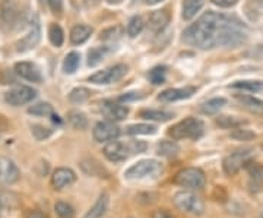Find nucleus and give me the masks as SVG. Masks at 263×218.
Wrapping results in <instances>:
<instances>
[{"label": "nucleus", "mask_w": 263, "mask_h": 218, "mask_svg": "<svg viewBox=\"0 0 263 218\" xmlns=\"http://www.w3.org/2000/svg\"><path fill=\"white\" fill-rule=\"evenodd\" d=\"M231 88L256 93V91H262L263 82L262 81H238V82L233 84V85H231Z\"/></svg>", "instance_id": "obj_31"}, {"label": "nucleus", "mask_w": 263, "mask_h": 218, "mask_svg": "<svg viewBox=\"0 0 263 218\" xmlns=\"http://www.w3.org/2000/svg\"><path fill=\"white\" fill-rule=\"evenodd\" d=\"M205 0H184L183 2V18L190 21L196 16V13L203 8Z\"/></svg>", "instance_id": "obj_23"}, {"label": "nucleus", "mask_w": 263, "mask_h": 218, "mask_svg": "<svg viewBox=\"0 0 263 218\" xmlns=\"http://www.w3.org/2000/svg\"><path fill=\"white\" fill-rule=\"evenodd\" d=\"M40 38H41V31H40V25L35 22V24H32V27L29 28V31L27 32V35H24V37L21 38L18 43H16V51H19V53H25V51L32 50V48L38 44Z\"/></svg>", "instance_id": "obj_14"}, {"label": "nucleus", "mask_w": 263, "mask_h": 218, "mask_svg": "<svg viewBox=\"0 0 263 218\" xmlns=\"http://www.w3.org/2000/svg\"><path fill=\"white\" fill-rule=\"evenodd\" d=\"M28 113L38 117H47V116H54V108L50 103H37L29 107Z\"/></svg>", "instance_id": "obj_27"}, {"label": "nucleus", "mask_w": 263, "mask_h": 218, "mask_svg": "<svg viewBox=\"0 0 263 218\" xmlns=\"http://www.w3.org/2000/svg\"><path fill=\"white\" fill-rule=\"evenodd\" d=\"M19 18L16 0H2L0 3V22L5 28H12Z\"/></svg>", "instance_id": "obj_10"}, {"label": "nucleus", "mask_w": 263, "mask_h": 218, "mask_svg": "<svg viewBox=\"0 0 263 218\" xmlns=\"http://www.w3.org/2000/svg\"><path fill=\"white\" fill-rule=\"evenodd\" d=\"M31 129H32V133H34V136L37 138L38 141H44V139H47L48 136H51V133H53L51 129L44 128V126H40V124H34Z\"/></svg>", "instance_id": "obj_40"}, {"label": "nucleus", "mask_w": 263, "mask_h": 218, "mask_svg": "<svg viewBox=\"0 0 263 218\" xmlns=\"http://www.w3.org/2000/svg\"><path fill=\"white\" fill-rule=\"evenodd\" d=\"M250 148H245V150H237V151L228 154L224 161H222V167L224 171L228 176H235L238 171L241 170L246 166V162L249 161V157H250Z\"/></svg>", "instance_id": "obj_6"}, {"label": "nucleus", "mask_w": 263, "mask_h": 218, "mask_svg": "<svg viewBox=\"0 0 263 218\" xmlns=\"http://www.w3.org/2000/svg\"><path fill=\"white\" fill-rule=\"evenodd\" d=\"M247 171H249V174L252 176V179L254 180H262L263 179V167L262 166H259L257 162H250L247 161L245 166Z\"/></svg>", "instance_id": "obj_39"}, {"label": "nucleus", "mask_w": 263, "mask_h": 218, "mask_svg": "<svg viewBox=\"0 0 263 218\" xmlns=\"http://www.w3.org/2000/svg\"><path fill=\"white\" fill-rule=\"evenodd\" d=\"M79 60H81V56L79 53L76 51H72L66 56L65 62H63V70L66 74H73L78 66H79Z\"/></svg>", "instance_id": "obj_33"}, {"label": "nucleus", "mask_w": 263, "mask_h": 218, "mask_svg": "<svg viewBox=\"0 0 263 218\" xmlns=\"http://www.w3.org/2000/svg\"><path fill=\"white\" fill-rule=\"evenodd\" d=\"M47 5L54 15H62V12H63V2L62 0H47Z\"/></svg>", "instance_id": "obj_42"}, {"label": "nucleus", "mask_w": 263, "mask_h": 218, "mask_svg": "<svg viewBox=\"0 0 263 218\" xmlns=\"http://www.w3.org/2000/svg\"><path fill=\"white\" fill-rule=\"evenodd\" d=\"M237 101H240V104L243 105L245 108H247L249 112H252L254 114H263V101L259 98H254L252 95H235Z\"/></svg>", "instance_id": "obj_21"}, {"label": "nucleus", "mask_w": 263, "mask_h": 218, "mask_svg": "<svg viewBox=\"0 0 263 218\" xmlns=\"http://www.w3.org/2000/svg\"><path fill=\"white\" fill-rule=\"evenodd\" d=\"M136 98H141V95L138 94V93H127L126 95H122L119 100H120V101H133V100H136Z\"/></svg>", "instance_id": "obj_45"}, {"label": "nucleus", "mask_w": 263, "mask_h": 218, "mask_svg": "<svg viewBox=\"0 0 263 218\" xmlns=\"http://www.w3.org/2000/svg\"><path fill=\"white\" fill-rule=\"evenodd\" d=\"M101 112L111 122H120L124 120L129 114V107L122 104H117V103H111V101H105L101 105Z\"/></svg>", "instance_id": "obj_16"}, {"label": "nucleus", "mask_w": 263, "mask_h": 218, "mask_svg": "<svg viewBox=\"0 0 263 218\" xmlns=\"http://www.w3.org/2000/svg\"><path fill=\"white\" fill-rule=\"evenodd\" d=\"M54 211L59 218H75V208L65 201H57L54 204Z\"/></svg>", "instance_id": "obj_28"}, {"label": "nucleus", "mask_w": 263, "mask_h": 218, "mask_svg": "<svg viewBox=\"0 0 263 218\" xmlns=\"http://www.w3.org/2000/svg\"><path fill=\"white\" fill-rule=\"evenodd\" d=\"M145 3H148V5H157V3H160L161 0H143Z\"/></svg>", "instance_id": "obj_47"}, {"label": "nucleus", "mask_w": 263, "mask_h": 218, "mask_svg": "<svg viewBox=\"0 0 263 218\" xmlns=\"http://www.w3.org/2000/svg\"><path fill=\"white\" fill-rule=\"evenodd\" d=\"M170 22V13L167 10H154L151 12V15L148 16V28L154 32L158 34L162 32L165 27L168 25Z\"/></svg>", "instance_id": "obj_17"}, {"label": "nucleus", "mask_w": 263, "mask_h": 218, "mask_svg": "<svg viewBox=\"0 0 263 218\" xmlns=\"http://www.w3.org/2000/svg\"><path fill=\"white\" fill-rule=\"evenodd\" d=\"M174 183L184 189L200 190L206 186V176L197 167H186L174 176Z\"/></svg>", "instance_id": "obj_4"}, {"label": "nucleus", "mask_w": 263, "mask_h": 218, "mask_svg": "<svg viewBox=\"0 0 263 218\" xmlns=\"http://www.w3.org/2000/svg\"><path fill=\"white\" fill-rule=\"evenodd\" d=\"M108 202H110V195L107 192H103L98 196V199L95 201L94 205L85 214L84 218H101L108 208Z\"/></svg>", "instance_id": "obj_19"}, {"label": "nucleus", "mask_w": 263, "mask_h": 218, "mask_svg": "<svg viewBox=\"0 0 263 218\" xmlns=\"http://www.w3.org/2000/svg\"><path fill=\"white\" fill-rule=\"evenodd\" d=\"M256 5H257V6H259V8L263 10V0H256Z\"/></svg>", "instance_id": "obj_49"}, {"label": "nucleus", "mask_w": 263, "mask_h": 218, "mask_svg": "<svg viewBox=\"0 0 263 218\" xmlns=\"http://www.w3.org/2000/svg\"><path fill=\"white\" fill-rule=\"evenodd\" d=\"M48 38H50V43H51L54 47H62V46H63L65 34H63V29L60 28V25L51 24V25L48 27Z\"/></svg>", "instance_id": "obj_26"}, {"label": "nucleus", "mask_w": 263, "mask_h": 218, "mask_svg": "<svg viewBox=\"0 0 263 218\" xmlns=\"http://www.w3.org/2000/svg\"><path fill=\"white\" fill-rule=\"evenodd\" d=\"M92 136L98 143L111 142L120 136V129L111 122H98L92 129Z\"/></svg>", "instance_id": "obj_9"}, {"label": "nucleus", "mask_w": 263, "mask_h": 218, "mask_svg": "<svg viewBox=\"0 0 263 218\" xmlns=\"http://www.w3.org/2000/svg\"><path fill=\"white\" fill-rule=\"evenodd\" d=\"M216 124L224 128V129H234V128H238L243 123H246L245 120L241 119H237L234 116H218L216 117Z\"/></svg>", "instance_id": "obj_29"}, {"label": "nucleus", "mask_w": 263, "mask_h": 218, "mask_svg": "<svg viewBox=\"0 0 263 218\" xmlns=\"http://www.w3.org/2000/svg\"><path fill=\"white\" fill-rule=\"evenodd\" d=\"M89 95H91V93H89L86 88L79 86V88H75V89L70 91L69 100H70L72 103H75V104H82V103H85V101L89 98Z\"/></svg>", "instance_id": "obj_35"}, {"label": "nucleus", "mask_w": 263, "mask_h": 218, "mask_svg": "<svg viewBox=\"0 0 263 218\" xmlns=\"http://www.w3.org/2000/svg\"><path fill=\"white\" fill-rule=\"evenodd\" d=\"M173 204L176 205V208L192 215V217H200L205 214V202L200 196H197L195 192L192 190H180L174 196H173Z\"/></svg>", "instance_id": "obj_2"}, {"label": "nucleus", "mask_w": 263, "mask_h": 218, "mask_svg": "<svg viewBox=\"0 0 263 218\" xmlns=\"http://www.w3.org/2000/svg\"><path fill=\"white\" fill-rule=\"evenodd\" d=\"M165 72H167V70H165V67L164 66L154 67L149 72L151 82H152L154 85H161V84H164V82H165Z\"/></svg>", "instance_id": "obj_38"}, {"label": "nucleus", "mask_w": 263, "mask_h": 218, "mask_svg": "<svg viewBox=\"0 0 263 218\" xmlns=\"http://www.w3.org/2000/svg\"><path fill=\"white\" fill-rule=\"evenodd\" d=\"M246 25L235 16L208 12L192 24L183 40L200 50L216 47H237L247 40Z\"/></svg>", "instance_id": "obj_1"}, {"label": "nucleus", "mask_w": 263, "mask_h": 218, "mask_svg": "<svg viewBox=\"0 0 263 218\" xmlns=\"http://www.w3.org/2000/svg\"><path fill=\"white\" fill-rule=\"evenodd\" d=\"M126 72H127V66L123 63H119L116 66L108 67L105 70H100L94 75H91L89 76V82L97 84V85L113 84V82H117L119 79H122L123 76L126 75Z\"/></svg>", "instance_id": "obj_7"}, {"label": "nucleus", "mask_w": 263, "mask_h": 218, "mask_svg": "<svg viewBox=\"0 0 263 218\" xmlns=\"http://www.w3.org/2000/svg\"><path fill=\"white\" fill-rule=\"evenodd\" d=\"M180 152V147L174 141H162L158 143L157 147V154L161 157H167V158H173L177 157Z\"/></svg>", "instance_id": "obj_24"}, {"label": "nucleus", "mask_w": 263, "mask_h": 218, "mask_svg": "<svg viewBox=\"0 0 263 218\" xmlns=\"http://www.w3.org/2000/svg\"><path fill=\"white\" fill-rule=\"evenodd\" d=\"M105 53H107V48L105 47H95L92 50H89V53H88V65L89 66L98 65L104 59Z\"/></svg>", "instance_id": "obj_36"}, {"label": "nucleus", "mask_w": 263, "mask_h": 218, "mask_svg": "<svg viewBox=\"0 0 263 218\" xmlns=\"http://www.w3.org/2000/svg\"><path fill=\"white\" fill-rule=\"evenodd\" d=\"M37 97V91L31 86H16L5 94V101L13 107H21L31 103Z\"/></svg>", "instance_id": "obj_8"}, {"label": "nucleus", "mask_w": 263, "mask_h": 218, "mask_svg": "<svg viewBox=\"0 0 263 218\" xmlns=\"http://www.w3.org/2000/svg\"><path fill=\"white\" fill-rule=\"evenodd\" d=\"M21 177V171L15 162L6 158L0 157V183L2 185H13Z\"/></svg>", "instance_id": "obj_12"}, {"label": "nucleus", "mask_w": 263, "mask_h": 218, "mask_svg": "<svg viewBox=\"0 0 263 218\" xmlns=\"http://www.w3.org/2000/svg\"><path fill=\"white\" fill-rule=\"evenodd\" d=\"M151 218H174V217L170 214L167 209H155V211L151 214Z\"/></svg>", "instance_id": "obj_44"}, {"label": "nucleus", "mask_w": 263, "mask_h": 218, "mask_svg": "<svg viewBox=\"0 0 263 218\" xmlns=\"http://www.w3.org/2000/svg\"><path fill=\"white\" fill-rule=\"evenodd\" d=\"M130 147L124 145L123 142H117V141H111L104 147V157L111 162H122L126 161L129 158V152H130Z\"/></svg>", "instance_id": "obj_11"}, {"label": "nucleus", "mask_w": 263, "mask_h": 218, "mask_svg": "<svg viewBox=\"0 0 263 218\" xmlns=\"http://www.w3.org/2000/svg\"><path fill=\"white\" fill-rule=\"evenodd\" d=\"M15 72H16V75L21 76L25 81H28V82L38 84L43 79L40 69L34 63H31V62H18L15 65Z\"/></svg>", "instance_id": "obj_15"}, {"label": "nucleus", "mask_w": 263, "mask_h": 218, "mask_svg": "<svg viewBox=\"0 0 263 218\" xmlns=\"http://www.w3.org/2000/svg\"><path fill=\"white\" fill-rule=\"evenodd\" d=\"M230 136L235 139V141H252L256 138V133L250 132L249 129H240V128H234V131L230 133Z\"/></svg>", "instance_id": "obj_37"}, {"label": "nucleus", "mask_w": 263, "mask_h": 218, "mask_svg": "<svg viewBox=\"0 0 263 218\" xmlns=\"http://www.w3.org/2000/svg\"><path fill=\"white\" fill-rule=\"evenodd\" d=\"M123 29L120 27H111V28H107L104 29L103 32H101V35L100 38L101 40H116V38H119L122 35Z\"/></svg>", "instance_id": "obj_41"}, {"label": "nucleus", "mask_w": 263, "mask_h": 218, "mask_svg": "<svg viewBox=\"0 0 263 218\" xmlns=\"http://www.w3.org/2000/svg\"><path fill=\"white\" fill-rule=\"evenodd\" d=\"M2 211H3V204H2V201H0V215H2Z\"/></svg>", "instance_id": "obj_50"}, {"label": "nucleus", "mask_w": 263, "mask_h": 218, "mask_svg": "<svg viewBox=\"0 0 263 218\" xmlns=\"http://www.w3.org/2000/svg\"><path fill=\"white\" fill-rule=\"evenodd\" d=\"M92 32H94V29H92V27H89V25H85V24L75 25L72 28V31H70V41L75 46L84 44L85 41L92 35Z\"/></svg>", "instance_id": "obj_20"}, {"label": "nucleus", "mask_w": 263, "mask_h": 218, "mask_svg": "<svg viewBox=\"0 0 263 218\" xmlns=\"http://www.w3.org/2000/svg\"><path fill=\"white\" fill-rule=\"evenodd\" d=\"M67 120L70 122V124L75 128V129H86L88 126V119L82 112L79 110H70L67 113Z\"/></svg>", "instance_id": "obj_25"}, {"label": "nucleus", "mask_w": 263, "mask_h": 218, "mask_svg": "<svg viewBox=\"0 0 263 218\" xmlns=\"http://www.w3.org/2000/svg\"><path fill=\"white\" fill-rule=\"evenodd\" d=\"M211 2L216 6H219V8H231L238 0H211Z\"/></svg>", "instance_id": "obj_43"}, {"label": "nucleus", "mask_w": 263, "mask_h": 218, "mask_svg": "<svg viewBox=\"0 0 263 218\" xmlns=\"http://www.w3.org/2000/svg\"><path fill=\"white\" fill-rule=\"evenodd\" d=\"M195 88L193 86H186V88H171V89H165L160 94L161 101H167V103H171V101H177V100H184V98H189L192 95L195 94Z\"/></svg>", "instance_id": "obj_18"}, {"label": "nucleus", "mask_w": 263, "mask_h": 218, "mask_svg": "<svg viewBox=\"0 0 263 218\" xmlns=\"http://www.w3.org/2000/svg\"><path fill=\"white\" fill-rule=\"evenodd\" d=\"M145 28V21L141 16H133V18L129 21V24H127V34L130 35V37H136V35H139L142 31Z\"/></svg>", "instance_id": "obj_34"}, {"label": "nucleus", "mask_w": 263, "mask_h": 218, "mask_svg": "<svg viewBox=\"0 0 263 218\" xmlns=\"http://www.w3.org/2000/svg\"><path fill=\"white\" fill-rule=\"evenodd\" d=\"M160 173H162V164L160 161L142 160L130 166L124 173V177L129 180H141L146 177H157Z\"/></svg>", "instance_id": "obj_5"}, {"label": "nucleus", "mask_w": 263, "mask_h": 218, "mask_svg": "<svg viewBox=\"0 0 263 218\" xmlns=\"http://www.w3.org/2000/svg\"><path fill=\"white\" fill-rule=\"evenodd\" d=\"M76 180L75 171L67 167H59L54 170L51 176V185L57 190H63L69 186H72Z\"/></svg>", "instance_id": "obj_13"}, {"label": "nucleus", "mask_w": 263, "mask_h": 218, "mask_svg": "<svg viewBox=\"0 0 263 218\" xmlns=\"http://www.w3.org/2000/svg\"><path fill=\"white\" fill-rule=\"evenodd\" d=\"M27 218H46V217H44V214H43L41 211L34 209V211H29L28 214H27Z\"/></svg>", "instance_id": "obj_46"}, {"label": "nucleus", "mask_w": 263, "mask_h": 218, "mask_svg": "<svg viewBox=\"0 0 263 218\" xmlns=\"http://www.w3.org/2000/svg\"><path fill=\"white\" fill-rule=\"evenodd\" d=\"M126 132L129 133V135H154V133H157V128L146 123L132 124V126L127 128Z\"/></svg>", "instance_id": "obj_32"}, {"label": "nucleus", "mask_w": 263, "mask_h": 218, "mask_svg": "<svg viewBox=\"0 0 263 218\" xmlns=\"http://www.w3.org/2000/svg\"><path fill=\"white\" fill-rule=\"evenodd\" d=\"M205 131V124L202 120L196 117H187L176 123L168 131V135L174 141H181V139H199Z\"/></svg>", "instance_id": "obj_3"}, {"label": "nucleus", "mask_w": 263, "mask_h": 218, "mask_svg": "<svg viewBox=\"0 0 263 218\" xmlns=\"http://www.w3.org/2000/svg\"><path fill=\"white\" fill-rule=\"evenodd\" d=\"M260 218H263V211H262V215H260Z\"/></svg>", "instance_id": "obj_51"}, {"label": "nucleus", "mask_w": 263, "mask_h": 218, "mask_svg": "<svg viewBox=\"0 0 263 218\" xmlns=\"http://www.w3.org/2000/svg\"><path fill=\"white\" fill-rule=\"evenodd\" d=\"M139 117L145 120H152V122H168L173 119V114L164 110H151V108H143L139 112Z\"/></svg>", "instance_id": "obj_22"}, {"label": "nucleus", "mask_w": 263, "mask_h": 218, "mask_svg": "<svg viewBox=\"0 0 263 218\" xmlns=\"http://www.w3.org/2000/svg\"><path fill=\"white\" fill-rule=\"evenodd\" d=\"M110 5H119V3H122L123 0H107Z\"/></svg>", "instance_id": "obj_48"}, {"label": "nucleus", "mask_w": 263, "mask_h": 218, "mask_svg": "<svg viewBox=\"0 0 263 218\" xmlns=\"http://www.w3.org/2000/svg\"><path fill=\"white\" fill-rule=\"evenodd\" d=\"M226 104V98H212L202 105V112L205 114H216Z\"/></svg>", "instance_id": "obj_30"}]
</instances>
